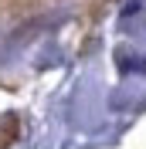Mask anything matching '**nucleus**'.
Here are the masks:
<instances>
[{
    "mask_svg": "<svg viewBox=\"0 0 146 149\" xmlns=\"http://www.w3.org/2000/svg\"><path fill=\"white\" fill-rule=\"evenodd\" d=\"M17 132H20V119L17 115H7L0 122V149H10L17 142Z\"/></svg>",
    "mask_w": 146,
    "mask_h": 149,
    "instance_id": "1",
    "label": "nucleus"
},
{
    "mask_svg": "<svg viewBox=\"0 0 146 149\" xmlns=\"http://www.w3.org/2000/svg\"><path fill=\"white\" fill-rule=\"evenodd\" d=\"M0 3H7V0H0Z\"/></svg>",
    "mask_w": 146,
    "mask_h": 149,
    "instance_id": "2",
    "label": "nucleus"
}]
</instances>
